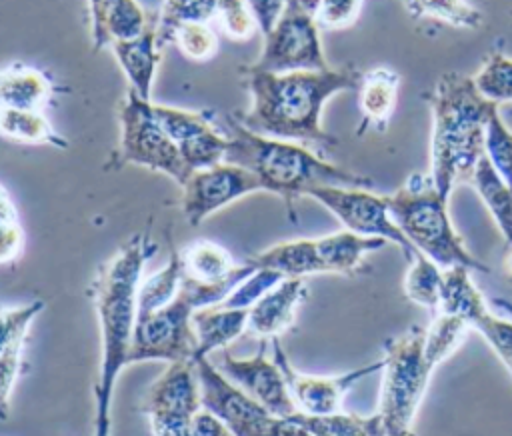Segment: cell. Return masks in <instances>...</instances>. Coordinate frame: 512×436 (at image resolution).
<instances>
[{
	"instance_id": "46",
	"label": "cell",
	"mask_w": 512,
	"mask_h": 436,
	"mask_svg": "<svg viewBox=\"0 0 512 436\" xmlns=\"http://www.w3.org/2000/svg\"><path fill=\"white\" fill-rule=\"evenodd\" d=\"M492 302H494V306H498L500 310H504V312L512 318V302H510V300H506V298H494Z\"/></svg>"
},
{
	"instance_id": "38",
	"label": "cell",
	"mask_w": 512,
	"mask_h": 436,
	"mask_svg": "<svg viewBox=\"0 0 512 436\" xmlns=\"http://www.w3.org/2000/svg\"><path fill=\"white\" fill-rule=\"evenodd\" d=\"M472 330L482 334L486 344L494 350L512 376V318H500L488 310L474 322Z\"/></svg>"
},
{
	"instance_id": "9",
	"label": "cell",
	"mask_w": 512,
	"mask_h": 436,
	"mask_svg": "<svg viewBox=\"0 0 512 436\" xmlns=\"http://www.w3.org/2000/svg\"><path fill=\"white\" fill-rule=\"evenodd\" d=\"M140 408L150 418L152 436H190L192 420L202 410L194 360L170 362L148 386Z\"/></svg>"
},
{
	"instance_id": "30",
	"label": "cell",
	"mask_w": 512,
	"mask_h": 436,
	"mask_svg": "<svg viewBox=\"0 0 512 436\" xmlns=\"http://www.w3.org/2000/svg\"><path fill=\"white\" fill-rule=\"evenodd\" d=\"M182 284V256L180 252H172L166 266L146 280L140 282L138 290V316L156 312L168 306L180 290Z\"/></svg>"
},
{
	"instance_id": "1",
	"label": "cell",
	"mask_w": 512,
	"mask_h": 436,
	"mask_svg": "<svg viewBox=\"0 0 512 436\" xmlns=\"http://www.w3.org/2000/svg\"><path fill=\"white\" fill-rule=\"evenodd\" d=\"M240 72L250 96L248 110L234 114L242 126L262 136L320 146L338 142L322 128L324 104L338 92L358 90L362 80L360 70L354 66L280 74L242 66Z\"/></svg>"
},
{
	"instance_id": "25",
	"label": "cell",
	"mask_w": 512,
	"mask_h": 436,
	"mask_svg": "<svg viewBox=\"0 0 512 436\" xmlns=\"http://www.w3.org/2000/svg\"><path fill=\"white\" fill-rule=\"evenodd\" d=\"M470 184L488 208L492 220L506 240V246H512V188L500 178L486 154L480 158Z\"/></svg>"
},
{
	"instance_id": "27",
	"label": "cell",
	"mask_w": 512,
	"mask_h": 436,
	"mask_svg": "<svg viewBox=\"0 0 512 436\" xmlns=\"http://www.w3.org/2000/svg\"><path fill=\"white\" fill-rule=\"evenodd\" d=\"M0 130L6 138L22 144H50L56 148H66L68 142L62 138L42 112L2 108Z\"/></svg>"
},
{
	"instance_id": "4",
	"label": "cell",
	"mask_w": 512,
	"mask_h": 436,
	"mask_svg": "<svg viewBox=\"0 0 512 436\" xmlns=\"http://www.w3.org/2000/svg\"><path fill=\"white\" fill-rule=\"evenodd\" d=\"M226 136L228 152L224 162L250 170L258 178L262 190L272 192L286 202L292 220H296V198L308 196L314 188L344 186L370 190L374 186L372 178L330 164L298 142L270 138L248 130L234 114L226 116Z\"/></svg>"
},
{
	"instance_id": "10",
	"label": "cell",
	"mask_w": 512,
	"mask_h": 436,
	"mask_svg": "<svg viewBox=\"0 0 512 436\" xmlns=\"http://www.w3.org/2000/svg\"><path fill=\"white\" fill-rule=\"evenodd\" d=\"M192 302L178 290V296L164 308L138 316L130 346L128 364L164 360L186 362L196 358V334L192 326Z\"/></svg>"
},
{
	"instance_id": "47",
	"label": "cell",
	"mask_w": 512,
	"mask_h": 436,
	"mask_svg": "<svg viewBox=\"0 0 512 436\" xmlns=\"http://www.w3.org/2000/svg\"><path fill=\"white\" fill-rule=\"evenodd\" d=\"M302 6H306L308 10H312L314 14H316V10H318V4H320V0H298Z\"/></svg>"
},
{
	"instance_id": "36",
	"label": "cell",
	"mask_w": 512,
	"mask_h": 436,
	"mask_svg": "<svg viewBox=\"0 0 512 436\" xmlns=\"http://www.w3.org/2000/svg\"><path fill=\"white\" fill-rule=\"evenodd\" d=\"M152 20L154 16H148L136 0H116L106 18L108 42L136 38L150 26Z\"/></svg>"
},
{
	"instance_id": "17",
	"label": "cell",
	"mask_w": 512,
	"mask_h": 436,
	"mask_svg": "<svg viewBox=\"0 0 512 436\" xmlns=\"http://www.w3.org/2000/svg\"><path fill=\"white\" fill-rule=\"evenodd\" d=\"M182 276L202 286H228L236 288L256 266L248 260L236 264L226 248L210 240H196L182 252Z\"/></svg>"
},
{
	"instance_id": "15",
	"label": "cell",
	"mask_w": 512,
	"mask_h": 436,
	"mask_svg": "<svg viewBox=\"0 0 512 436\" xmlns=\"http://www.w3.org/2000/svg\"><path fill=\"white\" fill-rule=\"evenodd\" d=\"M156 16V38L160 50L174 42V34L180 26L208 24L216 16L234 38H248L256 28L244 0H164Z\"/></svg>"
},
{
	"instance_id": "26",
	"label": "cell",
	"mask_w": 512,
	"mask_h": 436,
	"mask_svg": "<svg viewBox=\"0 0 512 436\" xmlns=\"http://www.w3.org/2000/svg\"><path fill=\"white\" fill-rule=\"evenodd\" d=\"M454 316H460L474 326V322L488 312V304L476 284L470 278V268L454 266L444 270V286H442V300L440 310Z\"/></svg>"
},
{
	"instance_id": "3",
	"label": "cell",
	"mask_w": 512,
	"mask_h": 436,
	"mask_svg": "<svg viewBox=\"0 0 512 436\" xmlns=\"http://www.w3.org/2000/svg\"><path fill=\"white\" fill-rule=\"evenodd\" d=\"M426 98L432 108L430 176L448 198L454 186L472 182L498 104L480 94L472 76L460 72L442 74Z\"/></svg>"
},
{
	"instance_id": "29",
	"label": "cell",
	"mask_w": 512,
	"mask_h": 436,
	"mask_svg": "<svg viewBox=\"0 0 512 436\" xmlns=\"http://www.w3.org/2000/svg\"><path fill=\"white\" fill-rule=\"evenodd\" d=\"M442 286L444 268H440L422 252H416V256L410 260V268L404 278L406 298L418 306L438 312L442 300Z\"/></svg>"
},
{
	"instance_id": "7",
	"label": "cell",
	"mask_w": 512,
	"mask_h": 436,
	"mask_svg": "<svg viewBox=\"0 0 512 436\" xmlns=\"http://www.w3.org/2000/svg\"><path fill=\"white\" fill-rule=\"evenodd\" d=\"M120 142L116 150V166L136 164L170 176L180 186L190 178L176 142L168 136L154 114V102L138 96L128 88L118 106Z\"/></svg>"
},
{
	"instance_id": "32",
	"label": "cell",
	"mask_w": 512,
	"mask_h": 436,
	"mask_svg": "<svg viewBox=\"0 0 512 436\" xmlns=\"http://www.w3.org/2000/svg\"><path fill=\"white\" fill-rule=\"evenodd\" d=\"M406 8L412 18H432L454 28L476 30L484 24L482 12L466 0H406Z\"/></svg>"
},
{
	"instance_id": "20",
	"label": "cell",
	"mask_w": 512,
	"mask_h": 436,
	"mask_svg": "<svg viewBox=\"0 0 512 436\" xmlns=\"http://www.w3.org/2000/svg\"><path fill=\"white\" fill-rule=\"evenodd\" d=\"M156 20L150 22V26L136 38L130 40H114L110 42V50L122 68L126 80L130 82V90H134L138 96L150 100L156 66L160 62V46L156 38Z\"/></svg>"
},
{
	"instance_id": "28",
	"label": "cell",
	"mask_w": 512,
	"mask_h": 436,
	"mask_svg": "<svg viewBox=\"0 0 512 436\" xmlns=\"http://www.w3.org/2000/svg\"><path fill=\"white\" fill-rule=\"evenodd\" d=\"M292 416L314 436H386L378 412L372 416H356L342 412L314 416L298 410Z\"/></svg>"
},
{
	"instance_id": "22",
	"label": "cell",
	"mask_w": 512,
	"mask_h": 436,
	"mask_svg": "<svg viewBox=\"0 0 512 436\" xmlns=\"http://www.w3.org/2000/svg\"><path fill=\"white\" fill-rule=\"evenodd\" d=\"M256 268H270L284 278H304L310 274H324V262L320 256L316 238H298L278 242L248 258Z\"/></svg>"
},
{
	"instance_id": "18",
	"label": "cell",
	"mask_w": 512,
	"mask_h": 436,
	"mask_svg": "<svg viewBox=\"0 0 512 436\" xmlns=\"http://www.w3.org/2000/svg\"><path fill=\"white\" fill-rule=\"evenodd\" d=\"M44 310V300H34L24 306L2 310V348H0V394L2 412L8 416L10 394L22 370L24 344L34 318Z\"/></svg>"
},
{
	"instance_id": "42",
	"label": "cell",
	"mask_w": 512,
	"mask_h": 436,
	"mask_svg": "<svg viewBox=\"0 0 512 436\" xmlns=\"http://www.w3.org/2000/svg\"><path fill=\"white\" fill-rule=\"evenodd\" d=\"M244 2L262 36L274 28V24L284 14L288 4V0H244Z\"/></svg>"
},
{
	"instance_id": "24",
	"label": "cell",
	"mask_w": 512,
	"mask_h": 436,
	"mask_svg": "<svg viewBox=\"0 0 512 436\" xmlns=\"http://www.w3.org/2000/svg\"><path fill=\"white\" fill-rule=\"evenodd\" d=\"M398 88L400 76L390 68H374L362 74L358 86V102L362 114L358 134H362L368 126L382 130L388 124V118L396 108Z\"/></svg>"
},
{
	"instance_id": "11",
	"label": "cell",
	"mask_w": 512,
	"mask_h": 436,
	"mask_svg": "<svg viewBox=\"0 0 512 436\" xmlns=\"http://www.w3.org/2000/svg\"><path fill=\"white\" fill-rule=\"evenodd\" d=\"M202 408L218 416L234 436H278L282 418L268 412L246 390L226 378L208 358L194 360Z\"/></svg>"
},
{
	"instance_id": "13",
	"label": "cell",
	"mask_w": 512,
	"mask_h": 436,
	"mask_svg": "<svg viewBox=\"0 0 512 436\" xmlns=\"http://www.w3.org/2000/svg\"><path fill=\"white\" fill-rule=\"evenodd\" d=\"M258 190H262V186L250 170L220 162L192 172L182 184V214L190 226H200L210 214Z\"/></svg>"
},
{
	"instance_id": "31",
	"label": "cell",
	"mask_w": 512,
	"mask_h": 436,
	"mask_svg": "<svg viewBox=\"0 0 512 436\" xmlns=\"http://www.w3.org/2000/svg\"><path fill=\"white\" fill-rule=\"evenodd\" d=\"M468 330H472L470 324L460 316H454L448 312H436L434 322L430 324V328H426L424 352L428 362L436 368L438 364L448 360L460 348Z\"/></svg>"
},
{
	"instance_id": "12",
	"label": "cell",
	"mask_w": 512,
	"mask_h": 436,
	"mask_svg": "<svg viewBox=\"0 0 512 436\" xmlns=\"http://www.w3.org/2000/svg\"><path fill=\"white\" fill-rule=\"evenodd\" d=\"M310 198L328 208L340 224L366 238H384L396 244L406 260L416 256V248L404 236L390 214L388 196H378L368 188H344V186H320L308 192Z\"/></svg>"
},
{
	"instance_id": "35",
	"label": "cell",
	"mask_w": 512,
	"mask_h": 436,
	"mask_svg": "<svg viewBox=\"0 0 512 436\" xmlns=\"http://www.w3.org/2000/svg\"><path fill=\"white\" fill-rule=\"evenodd\" d=\"M484 154L500 178L512 188V130L504 124L498 112L488 120Z\"/></svg>"
},
{
	"instance_id": "2",
	"label": "cell",
	"mask_w": 512,
	"mask_h": 436,
	"mask_svg": "<svg viewBox=\"0 0 512 436\" xmlns=\"http://www.w3.org/2000/svg\"><path fill=\"white\" fill-rule=\"evenodd\" d=\"M154 252L156 244L148 232L130 236L100 268L92 286L94 308L100 322V368L94 386V436H110L114 386L120 370L128 364L138 320L142 270Z\"/></svg>"
},
{
	"instance_id": "16",
	"label": "cell",
	"mask_w": 512,
	"mask_h": 436,
	"mask_svg": "<svg viewBox=\"0 0 512 436\" xmlns=\"http://www.w3.org/2000/svg\"><path fill=\"white\" fill-rule=\"evenodd\" d=\"M218 368L226 378H230L234 384L246 390L254 400H258L274 416L286 418L298 412V406L290 394L288 382L280 366L274 362V358L268 360L264 354V342L258 354L250 358L238 360L228 352H224Z\"/></svg>"
},
{
	"instance_id": "40",
	"label": "cell",
	"mask_w": 512,
	"mask_h": 436,
	"mask_svg": "<svg viewBox=\"0 0 512 436\" xmlns=\"http://www.w3.org/2000/svg\"><path fill=\"white\" fill-rule=\"evenodd\" d=\"M174 42L190 60L204 62L218 50V38L208 24H184L176 30Z\"/></svg>"
},
{
	"instance_id": "43",
	"label": "cell",
	"mask_w": 512,
	"mask_h": 436,
	"mask_svg": "<svg viewBox=\"0 0 512 436\" xmlns=\"http://www.w3.org/2000/svg\"><path fill=\"white\" fill-rule=\"evenodd\" d=\"M116 0H88V16H90V38L94 50L106 48L108 34H106V18L112 10Z\"/></svg>"
},
{
	"instance_id": "8",
	"label": "cell",
	"mask_w": 512,
	"mask_h": 436,
	"mask_svg": "<svg viewBox=\"0 0 512 436\" xmlns=\"http://www.w3.org/2000/svg\"><path fill=\"white\" fill-rule=\"evenodd\" d=\"M246 66L276 74L330 68L322 50L316 14L298 0H288L284 14L278 18L274 28L264 34L260 56Z\"/></svg>"
},
{
	"instance_id": "41",
	"label": "cell",
	"mask_w": 512,
	"mask_h": 436,
	"mask_svg": "<svg viewBox=\"0 0 512 436\" xmlns=\"http://www.w3.org/2000/svg\"><path fill=\"white\" fill-rule=\"evenodd\" d=\"M364 0H320L316 20L324 28H348L360 14Z\"/></svg>"
},
{
	"instance_id": "45",
	"label": "cell",
	"mask_w": 512,
	"mask_h": 436,
	"mask_svg": "<svg viewBox=\"0 0 512 436\" xmlns=\"http://www.w3.org/2000/svg\"><path fill=\"white\" fill-rule=\"evenodd\" d=\"M502 270H504V278L512 282V246H506V252L502 256Z\"/></svg>"
},
{
	"instance_id": "21",
	"label": "cell",
	"mask_w": 512,
	"mask_h": 436,
	"mask_svg": "<svg viewBox=\"0 0 512 436\" xmlns=\"http://www.w3.org/2000/svg\"><path fill=\"white\" fill-rule=\"evenodd\" d=\"M248 312L242 308H228L222 304L200 308L192 314V326L196 334V358H208V354L226 348L240 334L248 330Z\"/></svg>"
},
{
	"instance_id": "23",
	"label": "cell",
	"mask_w": 512,
	"mask_h": 436,
	"mask_svg": "<svg viewBox=\"0 0 512 436\" xmlns=\"http://www.w3.org/2000/svg\"><path fill=\"white\" fill-rule=\"evenodd\" d=\"M50 96L52 86L40 70L24 62H12L4 66L0 78L2 108L44 112L46 104L50 102Z\"/></svg>"
},
{
	"instance_id": "37",
	"label": "cell",
	"mask_w": 512,
	"mask_h": 436,
	"mask_svg": "<svg viewBox=\"0 0 512 436\" xmlns=\"http://www.w3.org/2000/svg\"><path fill=\"white\" fill-rule=\"evenodd\" d=\"M284 276L270 268H256L250 276H246L222 302L228 308H242L250 310L266 292H270L276 284H280Z\"/></svg>"
},
{
	"instance_id": "5",
	"label": "cell",
	"mask_w": 512,
	"mask_h": 436,
	"mask_svg": "<svg viewBox=\"0 0 512 436\" xmlns=\"http://www.w3.org/2000/svg\"><path fill=\"white\" fill-rule=\"evenodd\" d=\"M394 222L410 244L434 260L440 268L466 266L478 272H490L486 264L474 258L448 216V198L440 194L430 174H412L388 196Z\"/></svg>"
},
{
	"instance_id": "34",
	"label": "cell",
	"mask_w": 512,
	"mask_h": 436,
	"mask_svg": "<svg viewBox=\"0 0 512 436\" xmlns=\"http://www.w3.org/2000/svg\"><path fill=\"white\" fill-rule=\"evenodd\" d=\"M154 114L162 124V128L168 132V136L176 142V146L214 128V124L208 120L204 112L174 108L166 104H154Z\"/></svg>"
},
{
	"instance_id": "6",
	"label": "cell",
	"mask_w": 512,
	"mask_h": 436,
	"mask_svg": "<svg viewBox=\"0 0 512 436\" xmlns=\"http://www.w3.org/2000/svg\"><path fill=\"white\" fill-rule=\"evenodd\" d=\"M426 328L414 324L384 344L378 416L386 436H416L414 420L434 366L424 352Z\"/></svg>"
},
{
	"instance_id": "44",
	"label": "cell",
	"mask_w": 512,
	"mask_h": 436,
	"mask_svg": "<svg viewBox=\"0 0 512 436\" xmlns=\"http://www.w3.org/2000/svg\"><path fill=\"white\" fill-rule=\"evenodd\" d=\"M190 436H234V434L218 416L202 408L192 420Z\"/></svg>"
},
{
	"instance_id": "39",
	"label": "cell",
	"mask_w": 512,
	"mask_h": 436,
	"mask_svg": "<svg viewBox=\"0 0 512 436\" xmlns=\"http://www.w3.org/2000/svg\"><path fill=\"white\" fill-rule=\"evenodd\" d=\"M24 248V230L18 220L16 206L12 204L6 188H2L0 204V260L2 264L14 262Z\"/></svg>"
},
{
	"instance_id": "33",
	"label": "cell",
	"mask_w": 512,
	"mask_h": 436,
	"mask_svg": "<svg viewBox=\"0 0 512 436\" xmlns=\"http://www.w3.org/2000/svg\"><path fill=\"white\" fill-rule=\"evenodd\" d=\"M480 94L496 104L512 102V58L494 50L472 76Z\"/></svg>"
},
{
	"instance_id": "19",
	"label": "cell",
	"mask_w": 512,
	"mask_h": 436,
	"mask_svg": "<svg viewBox=\"0 0 512 436\" xmlns=\"http://www.w3.org/2000/svg\"><path fill=\"white\" fill-rule=\"evenodd\" d=\"M304 278H284L266 292L248 312V330L262 340L276 338L294 322L298 306L306 300Z\"/></svg>"
},
{
	"instance_id": "14",
	"label": "cell",
	"mask_w": 512,
	"mask_h": 436,
	"mask_svg": "<svg viewBox=\"0 0 512 436\" xmlns=\"http://www.w3.org/2000/svg\"><path fill=\"white\" fill-rule=\"evenodd\" d=\"M272 358L280 366L298 410L304 414H314V416L340 412V404H342L344 396L348 394V390L352 386H356L362 378H366L374 372H380L384 368V358H380L376 362H370L356 370L344 372L340 376H308V374L298 372L290 364L278 336L272 338Z\"/></svg>"
}]
</instances>
